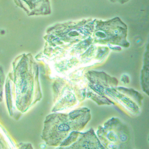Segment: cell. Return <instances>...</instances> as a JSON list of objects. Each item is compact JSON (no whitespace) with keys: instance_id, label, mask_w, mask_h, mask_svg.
Segmentation results:
<instances>
[{"instance_id":"cell-1","label":"cell","mask_w":149,"mask_h":149,"mask_svg":"<svg viewBox=\"0 0 149 149\" xmlns=\"http://www.w3.org/2000/svg\"><path fill=\"white\" fill-rule=\"evenodd\" d=\"M4 85L9 115L15 119L42 98L38 66L31 54L18 57L13 63Z\"/></svg>"},{"instance_id":"cell-2","label":"cell","mask_w":149,"mask_h":149,"mask_svg":"<svg viewBox=\"0 0 149 149\" xmlns=\"http://www.w3.org/2000/svg\"><path fill=\"white\" fill-rule=\"evenodd\" d=\"M97 21L95 40L102 44H119L122 46L130 45L126 41L127 26L120 19L115 18L107 22Z\"/></svg>"},{"instance_id":"cell-3","label":"cell","mask_w":149,"mask_h":149,"mask_svg":"<svg viewBox=\"0 0 149 149\" xmlns=\"http://www.w3.org/2000/svg\"><path fill=\"white\" fill-rule=\"evenodd\" d=\"M28 16L47 15L52 13L49 0H14Z\"/></svg>"},{"instance_id":"cell-4","label":"cell","mask_w":149,"mask_h":149,"mask_svg":"<svg viewBox=\"0 0 149 149\" xmlns=\"http://www.w3.org/2000/svg\"><path fill=\"white\" fill-rule=\"evenodd\" d=\"M6 81V76L3 67L0 65V103L3 100V94L4 90V85Z\"/></svg>"},{"instance_id":"cell-5","label":"cell","mask_w":149,"mask_h":149,"mask_svg":"<svg viewBox=\"0 0 149 149\" xmlns=\"http://www.w3.org/2000/svg\"><path fill=\"white\" fill-rule=\"evenodd\" d=\"M109 1L111 3H119L120 4H125L127 2H128L130 0H109Z\"/></svg>"}]
</instances>
